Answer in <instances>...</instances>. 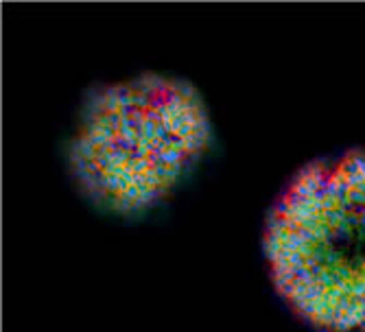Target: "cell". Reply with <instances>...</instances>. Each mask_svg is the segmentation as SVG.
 <instances>
[{
  "label": "cell",
  "instance_id": "2",
  "mask_svg": "<svg viewBox=\"0 0 365 332\" xmlns=\"http://www.w3.org/2000/svg\"><path fill=\"white\" fill-rule=\"evenodd\" d=\"M280 297L328 332H365V155L309 164L286 184L265 229Z\"/></svg>",
  "mask_w": 365,
  "mask_h": 332
},
{
  "label": "cell",
  "instance_id": "1",
  "mask_svg": "<svg viewBox=\"0 0 365 332\" xmlns=\"http://www.w3.org/2000/svg\"><path fill=\"white\" fill-rule=\"evenodd\" d=\"M208 138L206 107L191 83L138 75L90 94L75 131L72 173L99 208L136 212L171 193Z\"/></svg>",
  "mask_w": 365,
  "mask_h": 332
}]
</instances>
